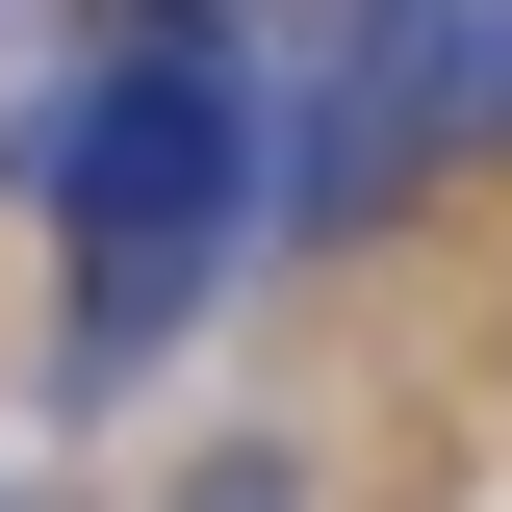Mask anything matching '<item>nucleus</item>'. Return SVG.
Listing matches in <instances>:
<instances>
[{
  "mask_svg": "<svg viewBox=\"0 0 512 512\" xmlns=\"http://www.w3.org/2000/svg\"><path fill=\"white\" fill-rule=\"evenodd\" d=\"M436 154H461V26H308V52H256V231L359 256Z\"/></svg>",
  "mask_w": 512,
  "mask_h": 512,
  "instance_id": "obj_2",
  "label": "nucleus"
},
{
  "mask_svg": "<svg viewBox=\"0 0 512 512\" xmlns=\"http://www.w3.org/2000/svg\"><path fill=\"white\" fill-rule=\"evenodd\" d=\"M461 154H512V26H461Z\"/></svg>",
  "mask_w": 512,
  "mask_h": 512,
  "instance_id": "obj_4",
  "label": "nucleus"
},
{
  "mask_svg": "<svg viewBox=\"0 0 512 512\" xmlns=\"http://www.w3.org/2000/svg\"><path fill=\"white\" fill-rule=\"evenodd\" d=\"M180 512H308V461H282V436H231V461H205Z\"/></svg>",
  "mask_w": 512,
  "mask_h": 512,
  "instance_id": "obj_3",
  "label": "nucleus"
},
{
  "mask_svg": "<svg viewBox=\"0 0 512 512\" xmlns=\"http://www.w3.org/2000/svg\"><path fill=\"white\" fill-rule=\"evenodd\" d=\"M0 180L77 231V308H52V410H128V384L205 333L256 231V26L154 0V26H77V52L0 77Z\"/></svg>",
  "mask_w": 512,
  "mask_h": 512,
  "instance_id": "obj_1",
  "label": "nucleus"
}]
</instances>
